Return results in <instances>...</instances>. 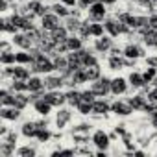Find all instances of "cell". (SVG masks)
I'll use <instances>...</instances> for the list:
<instances>
[{"mask_svg": "<svg viewBox=\"0 0 157 157\" xmlns=\"http://www.w3.org/2000/svg\"><path fill=\"white\" fill-rule=\"evenodd\" d=\"M113 46H115V43H113L111 35H102V37H96V41H94V50L100 52V54L109 52Z\"/></svg>", "mask_w": 157, "mask_h": 157, "instance_id": "15", "label": "cell"}, {"mask_svg": "<svg viewBox=\"0 0 157 157\" xmlns=\"http://www.w3.org/2000/svg\"><path fill=\"white\" fill-rule=\"evenodd\" d=\"M150 4H151V8H153V6H157V0H150Z\"/></svg>", "mask_w": 157, "mask_h": 157, "instance_id": "61", "label": "cell"}, {"mask_svg": "<svg viewBox=\"0 0 157 157\" xmlns=\"http://www.w3.org/2000/svg\"><path fill=\"white\" fill-rule=\"evenodd\" d=\"M63 85H67V80L61 74H46L44 76V89L46 91H56V89H61Z\"/></svg>", "mask_w": 157, "mask_h": 157, "instance_id": "8", "label": "cell"}, {"mask_svg": "<svg viewBox=\"0 0 157 157\" xmlns=\"http://www.w3.org/2000/svg\"><path fill=\"white\" fill-rule=\"evenodd\" d=\"M89 32H91V37H102V35H105V26L102 24V22H89Z\"/></svg>", "mask_w": 157, "mask_h": 157, "instance_id": "32", "label": "cell"}, {"mask_svg": "<svg viewBox=\"0 0 157 157\" xmlns=\"http://www.w3.org/2000/svg\"><path fill=\"white\" fill-rule=\"evenodd\" d=\"M37 129H39V126H37L35 120H26V122L21 126V135L26 137V139H35Z\"/></svg>", "mask_w": 157, "mask_h": 157, "instance_id": "21", "label": "cell"}, {"mask_svg": "<svg viewBox=\"0 0 157 157\" xmlns=\"http://www.w3.org/2000/svg\"><path fill=\"white\" fill-rule=\"evenodd\" d=\"M39 91H46L44 89V80L35 74L28 80V93H39Z\"/></svg>", "mask_w": 157, "mask_h": 157, "instance_id": "24", "label": "cell"}, {"mask_svg": "<svg viewBox=\"0 0 157 157\" xmlns=\"http://www.w3.org/2000/svg\"><path fill=\"white\" fill-rule=\"evenodd\" d=\"M8 131H10V128H8V126H4V124L0 126V137H4V135H6Z\"/></svg>", "mask_w": 157, "mask_h": 157, "instance_id": "57", "label": "cell"}, {"mask_svg": "<svg viewBox=\"0 0 157 157\" xmlns=\"http://www.w3.org/2000/svg\"><path fill=\"white\" fill-rule=\"evenodd\" d=\"M11 43H13V46H19L21 50H32L33 48V41L30 39V35L26 33V32H19V33H15L13 37H11Z\"/></svg>", "mask_w": 157, "mask_h": 157, "instance_id": "9", "label": "cell"}, {"mask_svg": "<svg viewBox=\"0 0 157 157\" xmlns=\"http://www.w3.org/2000/svg\"><path fill=\"white\" fill-rule=\"evenodd\" d=\"M54 67H56L57 72L67 70V68H68V59H67V56H61V54L54 56Z\"/></svg>", "mask_w": 157, "mask_h": 157, "instance_id": "33", "label": "cell"}, {"mask_svg": "<svg viewBox=\"0 0 157 157\" xmlns=\"http://www.w3.org/2000/svg\"><path fill=\"white\" fill-rule=\"evenodd\" d=\"M91 128H93V126H91V124H85V122H83V124H78V126L72 129V135H89V133H91Z\"/></svg>", "mask_w": 157, "mask_h": 157, "instance_id": "42", "label": "cell"}, {"mask_svg": "<svg viewBox=\"0 0 157 157\" xmlns=\"http://www.w3.org/2000/svg\"><path fill=\"white\" fill-rule=\"evenodd\" d=\"M8 8H10V2H8V0H0V11L6 13V11H8Z\"/></svg>", "mask_w": 157, "mask_h": 157, "instance_id": "54", "label": "cell"}, {"mask_svg": "<svg viewBox=\"0 0 157 157\" xmlns=\"http://www.w3.org/2000/svg\"><path fill=\"white\" fill-rule=\"evenodd\" d=\"M59 2H63L68 8H78V0H59Z\"/></svg>", "mask_w": 157, "mask_h": 157, "instance_id": "53", "label": "cell"}, {"mask_svg": "<svg viewBox=\"0 0 157 157\" xmlns=\"http://www.w3.org/2000/svg\"><path fill=\"white\" fill-rule=\"evenodd\" d=\"M93 65H98V59H96L91 52H87V56H85V59H83V67H93Z\"/></svg>", "mask_w": 157, "mask_h": 157, "instance_id": "46", "label": "cell"}, {"mask_svg": "<svg viewBox=\"0 0 157 157\" xmlns=\"http://www.w3.org/2000/svg\"><path fill=\"white\" fill-rule=\"evenodd\" d=\"M48 33H50V37H52V39H54L56 43H61V41H67V37L70 35V33H68V30H67V28H65L63 24H61L59 28H56L54 32H48Z\"/></svg>", "mask_w": 157, "mask_h": 157, "instance_id": "29", "label": "cell"}, {"mask_svg": "<svg viewBox=\"0 0 157 157\" xmlns=\"http://www.w3.org/2000/svg\"><path fill=\"white\" fill-rule=\"evenodd\" d=\"M91 142L96 146V150H109V146H111V137H109V133H105L104 129H96V131H93V135H91Z\"/></svg>", "mask_w": 157, "mask_h": 157, "instance_id": "4", "label": "cell"}, {"mask_svg": "<svg viewBox=\"0 0 157 157\" xmlns=\"http://www.w3.org/2000/svg\"><path fill=\"white\" fill-rule=\"evenodd\" d=\"M139 35L142 37V41H144L146 46H150V48H157V30L144 28V30H139Z\"/></svg>", "mask_w": 157, "mask_h": 157, "instance_id": "16", "label": "cell"}, {"mask_svg": "<svg viewBox=\"0 0 157 157\" xmlns=\"http://www.w3.org/2000/svg\"><path fill=\"white\" fill-rule=\"evenodd\" d=\"M111 111L115 113V115H118V117H129L135 109L131 107V104L128 102V100H115L113 104H111Z\"/></svg>", "mask_w": 157, "mask_h": 157, "instance_id": "10", "label": "cell"}, {"mask_svg": "<svg viewBox=\"0 0 157 157\" xmlns=\"http://www.w3.org/2000/svg\"><path fill=\"white\" fill-rule=\"evenodd\" d=\"M30 70L32 68H28V65H15V68H13V78L11 80H24V82H28L30 80Z\"/></svg>", "mask_w": 157, "mask_h": 157, "instance_id": "23", "label": "cell"}, {"mask_svg": "<svg viewBox=\"0 0 157 157\" xmlns=\"http://www.w3.org/2000/svg\"><path fill=\"white\" fill-rule=\"evenodd\" d=\"M35 155H37V150H35L33 146H30V144L21 146V148L17 150V157H35Z\"/></svg>", "mask_w": 157, "mask_h": 157, "instance_id": "37", "label": "cell"}, {"mask_svg": "<svg viewBox=\"0 0 157 157\" xmlns=\"http://www.w3.org/2000/svg\"><path fill=\"white\" fill-rule=\"evenodd\" d=\"M107 17V6L104 2H100V0H96V2L87 10V19L93 21V22H104Z\"/></svg>", "mask_w": 157, "mask_h": 157, "instance_id": "2", "label": "cell"}, {"mask_svg": "<svg viewBox=\"0 0 157 157\" xmlns=\"http://www.w3.org/2000/svg\"><path fill=\"white\" fill-rule=\"evenodd\" d=\"M100 2H104L105 6H113V4H117V0H100Z\"/></svg>", "mask_w": 157, "mask_h": 157, "instance_id": "60", "label": "cell"}, {"mask_svg": "<svg viewBox=\"0 0 157 157\" xmlns=\"http://www.w3.org/2000/svg\"><path fill=\"white\" fill-rule=\"evenodd\" d=\"M11 91L13 93H28V82H24V80H11Z\"/></svg>", "mask_w": 157, "mask_h": 157, "instance_id": "40", "label": "cell"}, {"mask_svg": "<svg viewBox=\"0 0 157 157\" xmlns=\"http://www.w3.org/2000/svg\"><path fill=\"white\" fill-rule=\"evenodd\" d=\"M0 50H2V52H11V50H10V43H6V41H4V43H2V46H0Z\"/></svg>", "mask_w": 157, "mask_h": 157, "instance_id": "59", "label": "cell"}, {"mask_svg": "<svg viewBox=\"0 0 157 157\" xmlns=\"http://www.w3.org/2000/svg\"><path fill=\"white\" fill-rule=\"evenodd\" d=\"M104 26H105V32H107V35H111L113 39H117V37H120L122 33H128L131 28L128 26V24H122L117 17H105V21H104Z\"/></svg>", "mask_w": 157, "mask_h": 157, "instance_id": "1", "label": "cell"}, {"mask_svg": "<svg viewBox=\"0 0 157 157\" xmlns=\"http://www.w3.org/2000/svg\"><path fill=\"white\" fill-rule=\"evenodd\" d=\"M70 120H72V111L68 107H57V113H56V126H57V129L59 131L65 129Z\"/></svg>", "mask_w": 157, "mask_h": 157, "instance_id": "13", "label": "cell"}, {"mask_svg": "<svg viewBox=\"0 0 157 157\" xmlns=\"http://www.w3.org/2000/svg\"><path fill=\"white\" fill-rule=\"evenodd\" d=\"M17 137H19V135H17V131H15V129H10V131L2 137V140L11 142V144H17Z\"/></svg>", "mask_w": 157, "mask_h": 157, "instance_id": "44", "label": "cell"}, {"mask_svg": "<svg viewBox=\"0 0 157 157\" xmlns=\"http://www.w3.org/2000/svg\"><path fill=\"white\" fill-rule=\"evenodd\" d=\"M87 70V76H89V82H94L98 78H102V68L100 65H93V67H85Z\"/></svg>", "mask_w": 157, "mask_h": 157, "instance_id": "38", "label": "cell"}, {"mask_svg": "<svg viewBox=\"0 0 157 157\" xmlns=\"http://www.w3.org/2000/svg\"><path fill=\"white\" fill-rule=\"evenodd\" d=\"M52 104H48L44 98H41V100H37V102H33V109H35V113L37 115H41V117H48L50 113H52Z\"/></svg>", "mask_w": 157, "mask_h": 157, "instance_id": "22", "label": "cell"}, {"mask_svg": "<svg viewBox=\"0 0 157 157\" xmlns=\"http://www.w3.org/2000/svg\"><path fill=\"white\" fill-rule=\"evenodd\" d=\"M148 26H150L151 30H157V13H151V15L148 17Z\"/></svg>", "mask_w": 157, "mask_h": 157, "instance_id": "50", "label": "cell"}, {"mask_svg": "<svg viewBox=\"0 0 157 157\" xmlns=\"http://www.w3.org/2000/svg\"><path fill=\"white\" fill-rule=\"evenodd\" d=\"M122 56L128 57V59L137 61V59L144 57V48H142L140 44H137V43H128V44L122 48Z\"/></svg>", "mask_w": 157, "mask_h": 157, "instance_id": "6", "label": "cell"}, {"mask_svg": "<svg viewBox=\"0 0 157 157\" xmlns=\"http://www.w3.org/2000/svg\"><path fill=\"white\" fill-rule=\"evenodd\" d=\"M0 28H2V32L4 33H11V35H15V33H19L21 30L11 22V19L10 17H4L2 21H0Z\"/></svg>", "mask_w": 157, "mask_h": 157, "instance_id": "30", "label": "cell"}, {"mask_svg": "<svg viewBox=\"0 0 157 157\" xmlns=\"http://www.w3.org/2000/svg\"><path fill=\"white\" fill-rule=\"evenodd\" d=\"M109 111H111V104L105 98H100V100H94L93 102V115L102 117V115H107Z\"/></svg>", "mask_w": 157, "mask_h": 157, "instance_id": "20", "label": "cell"}, {"mask_svg": "<svg viewBox=\"0 0 157 157\" xmlns=\"http://www.w3.org/2000/svg\"><path fill=\"white\" fill-rule=\"evenodd\" d=\"M0 155H2V157H11V155H15V144L2 140V142H0Z\"/></svg>", "mask_w": 157, "mask_h": 157, "instance_id": "35", "label": "cell"}, {"mask_svg": "<svg viewBox=\"0 0 157 157\" xmlns=\"http://www.w3.org/2000/svg\"><path fill=\"white\" fill-rule=\"evenodd\" d=\"M128 102L131 104V107L135 109V111H144L146 113V105H148V96H144V94H133L131 98H128Z\"/></svg>", "mask_w": 157, "mask_h": 157, "instance_id": "19", "label": "cell"}, {"mask_svg": "<svg viewBox=\"0 0 157 157\" xmlns=\"http://www.w3.org/2000/svg\"><path fill=\"white\" fill-rule=\"evenodd\" d=\"M128 26H129L131 30H137V32H139V30H144V28H150V26H148V17H146V15H131Z\"/></svg>", "mask_w": 157, "mask_h": 157, "instance_id": "18", "label": "cell"}, {"mask_svg": "<svg viewBox=\"0 0 157 157\" xmlns=\"http://www.w3.org/2000/svg\"><path fill=\"white\" fill-rule=\"evenodd\" d=\"M124 128H126V126H122V124H120V126H117V128H115V133H117V135H120V137H122V135H124V133H126V129H124Z\"/></svg>", "mask_w": 157, "mask_h": 157, "instance_id": "56", "label": "cell"}, {"mask_svg": "<svg viewBox=\"0 0 157 157\" xmlns=\"http://www.w3.org/2000/svg\"><path fill=\"white\" fill-rule=\"evenodd\" d=\"M109 52H111V56H122V48H118V46H113Z\"/></svg>", "mask_w": 157, "mask_h": 157, "instance_id": "55", "label": "cell"}, {"mask_svg": "<svg viewBox=\"0 0 157 157\" xmlns=\"http://www.w3.org/2000/svg\"><path fill=\"white\" fill-rule=\"evenodd\" d=\"M146 96H148V100H151V102H157V85H155V87H151V89H148Z\"/></svg>", "mask_w": 157, "mask_h": 157, "instance_id": "51", "label": "cell"}, {"mask_svg": "<svg viewBox=\"0 0 157 157\" xmlns=\"http://www.w3.org/2000/svg\"><path fill=\"white\" fill-rule=\"evenodd\" d=\"M35 139H37L41 144L48 142V140L52 139V131L48 129V126H46V128H39V129H37V135H35Z\"/></svg>", "mask_w": 157, "mask_h": 157, "instance_id": "36", "label": "cell"}, {"mask_svg": "<svg viewBox=\"0 0 157 157\" xmlns=\"http://www.w3.org/2000/svg\"><path fill=\"white\" fill-rule=\"evenodd\" d=\"M142 76H144V82H146V83H155V82H157V68L148 67V68L142 72ZM155 85H157V83H155Z\"/></svg>", "mask_w": 157, "mask_h": 157, "instance_id": "39", "label": "cell"}, {"mask_svg": "<svg viewBox=\"0 0 157 157\" xmlns=\"http://www.w3.org/2000/svg\"><path fill=\"white\" fill-rule=\"evenodd\" d=\"M87 82H89L87 70H85V68H78V70L72 72V76H70V80L67 82V85L76 87V85H83V83H87Z\"/></svg>", "mask_w": 157, "mask_h": 157, "instance_id": "14", "label": "cell"}, {"mask_svg": "<svg viewBox=\"0 0 157 157\" xmlns=\"http://www.w3.org/2000/svg\"><path fill=\"white\" fill-rule=\"evenodd\" d=\"M82 102V91H76V89H70L67 91V104L72 105V107H78V104Z\"/></svg>", "mask_w": 157, "mask_h": 157, "instance_id": "31", "label": "cell"}, {"mask_svg": "<svg viewBox=\"0 0 157 157\" xmlns=\"http://www.w3.org/2000/svg\"><path fill=\"white\" fill-rule=\"evenodd\" d=\"M44 100L48 104H52L54 107H63L67 104V93H61L59 89L56 91H46L44 93Z\"/></svg>", "mask_w": 157, "mask_h": 157, "instance_id": "7", "label": "cell"}, {"mask_svg": "<svg viewBox=\"0 0 157 157\" xmlns=\"http://www.w3.org/2000/svg\"><path fill=\"white\" fill-rule=\"evenodd\" d=\"M68 155H76V150H56V151H52V157H68Z\"/></svg>", "mask_w": 157, "mask_h": 157, "instance_id": "45", "label": "cell"}, {"mask_svg": "<svg viewBox=\"0 0 157 157\" xmlns=\"http://www.w3.org/2000/svg\"><path fill=\"white\" fill-rule=\"evenodd\" d=\"M78 113H80V115H93V104L91 102H80V104H78Z\"/></svg>", "mask_w": 157, "mask_h": 157, "instance_id": "43", "label": "cell"}, {"mask_svg": "<svg viewBox=\"0 0 157 157\" xmlns=\"http://www.w3.org/2000/svg\"><path fill=\"white\" fill-rule=\"evenodd\" d=\"M122 142H124V146H126L128 150H133V148H135V144L131 142V135H129L128 131H126V133L122 135Z\"/></svg>", "mask_w": 157, "mask_h": 157, "instance_id": "48", "label": "cell"}, {"mask_svg": "<svg viewBox=\"0 0 157 157\" xmlns=\"http://www.w3.org/2000/svg\"><path fill=\"white\" fill-rule=\"evenodd\" d=\"M30 104V96H26V93H15V107L17 109H26V105Z\"/></svg>", "mask_w": 157, "mask_h": 157, "instance_id": "34", "label": "cell"}, {"mask_svg": "<svg viewBox=\"0 0 157 157\" xmlns=\"http://www.w3.org/2000/svg\"><path fill=\"white\" fill-rule=\"evenodd\" d=\"M128 82H129V85H131L133 89H142L144 85H148V83L144 82L142 72H131V74L128 76Z\"/></svg>", "mask_w": 157, "mask_h": 157, "instance_id": "25", "label": "cell"}, {"mask_svg": "<svg viewBox=\"0 0 157 157\" xmlns=\"http://www.w3.org/2000/svg\"><path fill=\"white\" fill-rule=\"evenodd\" d=\"M63 22H61V17L59 15H56L54 11H50V13H46L44 17H41V28L44 30V32H54L56 28H59Z\"/></svg>", "mask_w": 157, "mask_h": 157, "instance_id": "5", "label": "cell"}, {"mask_svg": "<svg viewBox=\"0 0 157 157\" xmlns=\"http://www.w3.org/2000/svg\"><path fill=\"white\" fill-rule=\"evenodd\" d=\"M26 6H28V10L32 11V15H35V17H39V19L52 11L50 6H44V4H43V0H28Z\"/></svg>", "mask_w": 157, "mask_h": 157, "instance_id": "11", "label": "cell"}, {"mask_svg": "<svg viewBox=\"0 0 157 157\" xmlns=\"http://www.w3.org/2000/svg\"><path fill=\"white\" fill-rule=\"evenodd\" d=\"M15 57H17V65H32L33 63V56L30 50H19V52H15Z\"/></svg>", "mask_w": 157, "mask_h": 157, "instance_id": "27", "label": "cell"}, {"mask_svg": "<svg viewBox=\"0 0 157 157\" xmlns=\"http://www.w3.org/2000/svg\"><path fill=\"white\" fill-rule=\"evenodd\" d=\"M0 63H2L4 67H6V65H15V63H17L15 52H2V56H0Z\"/></svg>", "mask_w": 157, "mask_h": 157, "instance_id": "41", "label": "cell"}, {"mask_svg": "<svg viewBox=\"0 0 157 157\" xmlns=\"http://www.w3.org/2000/svg\"><path fill=\"white\" fill-rule=\"evenodd\" d=\"M91 91H93L98 98H105V96L111 93V80H109V78H105V76L98 78V80H94V82L91 83Z\"/></svg>", "mask_w": 157, "mask_h": 157, "instance_id": "3", "label": "cell"}, {"mask_svg": "<svg viewBox=\"0 0 157 157\" xmlns=\"http://www.w3.org/2000/svg\"><path fill=\"white\" fill-rule=\"evenodd\" d=\"M67 46L70 52H76V50H82L83 48V39L80 35H68L67 37Z\"/></svg>", "mask_w": 157, "mask_h": 157, "instance_id": "26", "label": "cell"}, {"mask_svg": "<svg viewBox=\"0 0 157 157\" xmlns=\"http://www.w3.org/2000/svg\"><path fill=\"white\" fill-rule=\"evenodd\" d=\"M21 115H22V111L17 109V107L2 105V109H0V117H2L4 120H8V122H17V120L21 118Z\"/></svg>", "mask_w": 157, "mask_h": 157, "instance_id": "17", "label": "cell"}, {"mask_svg": "<svg viewBox=\"0 0 157 157\" xmlns=\"http://www.w3.org/2000/svg\"><path fill=\"white\" fill-rule=\"evenodd\" d=\"M129 87H131L129 82L124 80V78H120V76H118V78H113V80H111V94H115V96L126 94Z\"/></svg>", "mask_w": 157, "mask_h": 157, "instance_id": "12", "label": "cell"}, {"mask_svg": "<svg viewBox=\"0 0 157 157\" xmlns=\"http://www.w3.org/2000/svg\"><path fill=\"white\" fill-rule=\"evenodd\" d=\"M50 10H52L56 15H59L61 19H67V17L72 13V11H70V8H68V6H65L63 2H56V4H52V6H50Z\"/></svg>", "mask_w": 157, "mask_h": 157, "instance_id": "28", "label": "cell"}, {"mask_svg": "<svg viewBox=\"0 0 157 157\" xmlns=\"http://www.w3.org/2000/svg\"><path fill=\"white\" fill-rule=\"evenodd\" d=\"M94 2H96V0H78V8L87 11V10H89V8H91Z\"/></svg>", "mask_w": 157, "mask_h": 157, "instance_id": "49", "label": "cell"}, {"mask_svg": "<svg viewBox=\"0 0 157 157\" xmlns=\"http://www.w3.org/2000/svg\"><path fill=\"white\" fill-rule=\"evenodd\" d=\"M82 100H83V102H91V104H93V102L96 100V94H94L91 89H89V91H82Z\"/></svg>", "mask_w": 157, "mask_h": 157, "instance_id": "47", "label": "cell"}, {"mask_svg": "<svg viewBox=\"0 0 157 157\" xmlns=\"http://www.w3.org/2000/svg\"><path fill=\"white\" fill-rule=\"evenodd\" d=\"M151 126H153V128H157V111H153V113H151Z\"/></svg>", "mask_w": 157, "mask_h": 157, "instance_id": "58", "label": "cell"}, {"mask_svg": "<svg viewBox=\"0 0 157 157\" xmlns=\"http://www.w3.org/2000/svg\"><path fill=\"white\" fill-rule=\"evenodd\" d=\"M146 67H153V68H157V56H150V57H146Z\"/></svg>", "mask_w": 157, "mask_h": 157, "instance_id": "52", "label": "cell"}]
</instances>
